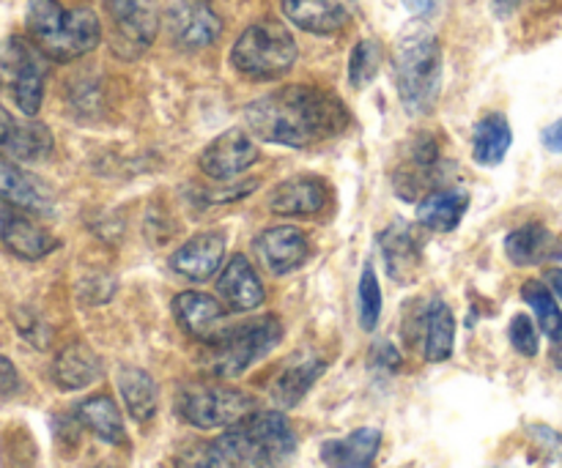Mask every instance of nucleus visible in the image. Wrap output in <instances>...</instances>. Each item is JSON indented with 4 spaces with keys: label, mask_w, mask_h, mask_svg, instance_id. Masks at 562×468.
<instances>
[{
    "label": "nucleus",
    "mask_w": 562,
    "mask_h": 468,
    "mask_svg": "<svg viewBox=\"0 0 562 468\" xmlns=\"http://www.w3.org/2000/svg\"><path fill=\"white\" fill-rule=\"evenodd\" d=\"M102 378V359L97 351L86 343H71L55 356L53 362V381L64 392H80Z\"/></svg>",
    "instance_id": "nucleus-23"
},
{
    "label": "nucleus",
    "mask_w": 562,
    "mask_h": 468,
    "mask_svg": "<svg viewBox=\"0 0 562 468\" xmlns=\"http://www.w3.org/2000/svg\"><path fill=\"white\" fill-rule=\"evenodd\" d=\"M245 124L263 142L307 148L338 137L349 126V110L322 88L285 85L247 104Z\"/></svg>",
    "instance_id": "nucleus-1"
},
{
    "label": "nucleus",
    "mask_w": 562,
    "mask_h": 468,
    "mask_svg": "<svg viewBox=\"0 0 562 468\" xmlns=\"http://www.w3.org/2000/svg\"><path fill=\"white\" fill-rule=\"evenodd\" d=\"M467 208H470V195L464 190H434L417 203V222L434 233H450L461 225Z\"/></svg>",
    "instance_id": "nucleus-26"
},
{
    "label": "nucleus",
    "mask_w": 562,
    "mask_h": 468,
    "mask_svg": "<svg viewBox=\"0 0 562 468\" xmlns=\"http://www.w3.org/2000/svg\"><path fill=\"white\" fill-rule=\"evenodd\" d=\"M5 217H9V208L0 203V233H3V225H5Z\"/></svg>",
    "instance_id": "nucleus-46"
},
{
    "label": "nucleus",
    "mask_w": 562,
    "mask_h": 468,
    "mask_svg": "<svg viewBox=\"0 0 562 468\" xmlns=\"http://www.w3.org/2000/svg\"><path fill=\"white\" fill-rule=\"evenodd\" d=\"M379 447H382L379 427H357L349 436L324 442L318 455L327 468H373Z\"/></svg>",
    "instance_id": "nucleus-21"
},
{
    "label": "nucleus",
    "mask_w": 562,
    "mask_h": 468,
    "mask_svg": "<svg viewBox=\"0 0 562 468\" xmlns=\"http://www.w3.org/2000/svg\"><path fill=\"white\" fill-rule=\"evenodd\" d=\"M261 159L256 142L245 129H228L214 137L198 157V168L212 181H231L247 173Z\"/></svg>",
    "instance_id": "nucleus-11"
},
{
    "label": "nucleus",
    "mask_w": 562,
    "mask_h": 468,
    "mask_svg": "<svg viewBox=\"0 0 562 468\" xmlns=\"http://www.w3.org/2000/svg\"><path fill=\"white\" fill-rule=\"evenodd\" d=\"M283 14L316 36L338 33L355 14V0H283Z\"/></svg>",
    "instance_id": "nucleus-20"
},
{
    "label": "nucleus",
    "mask_w": 562,
    "mask_h": 468,
    "mask_svg": "<svg viewBox=\"0 0 562 468\" xmlns=\"http://www.w3.org/2000/svg\"><path fill=\"white\" fill-rule=\"evenodd\" d=\"M217 296L231 312H252L263 305V283L245 255H234L217 277Z\"/></svg>",
    "instance_id": "nucleus-19"
},
{
    "label": "nucleus",
    "mask_w": 562,
    "mask_h": 468,
    "mask_svg": "<svg viewBox=\"0 0 562 468\" xmlns=\"http://www.w3.org/2000/svg\"><path fill=\"white\" fill-rule=\"evenodd\" d=\"M225 458L220 455L217 444H192L176 460V468H225Z\"/></svg>",
    "instance_id": "nucleus-36"
},
{
    "label": "nucleus",
    "mask_w": 562,
    "mask_h": 468,
    "mask_svg": "<svg viewBox=\"0 0 562 468\" xmlns=\"http://www.w3.org/2000/svg\"><path fill=\"white\" fill-rule=\"evenodd\" d=\"M327 370V362L316 354H296L280 367V373L274 376V381L269 384V398L274 400L280 411L296 409V406L305 400V395L311 392L313 384L322 378V373Z\"/></svg>",
    "instance_id": "nucleus-16"
},
{
    "label": "nucleus",
    "mask_w": 562,
    "mask_h": 468,
    "mask_svg": "<svg viewBox=\"0 0 562 468\" xmlns=\"http://www.w3.org/2000/svg\"><path fill=\"white\" fill-rule=\"evenodd\" d=\"M176 411L198 431H228L256 411V398L228 384L192 381L181 387Z\"/></svg>",
    "instance_id": "nucleus-7"
},
{
    "label": "nucleus",
    "mask_w": 562,
    "mask_h": 468,
    "mask_svg": "<svg viewBox=\"0 0 562 468\" xmlns=\"http://www.w3.org/2000/svg\"><path fill=\"white\" fill-rule=\"evenodd\" d=\"M406 9L415 16H428L439 5V0H404Z\"/></svg>",
    "instance_id": "nucleus-41"
},
{
    "label": "nucleus",
    "mask_w": 562,
    "mask_h": 468,
    "mask_svg": "<svg viewBox=\"0 0 562 468\" xmlns=\"http://www.w3.org/2000/svg\"><path fill=\"white\" fill-rule=\"evenodd\" d=\"M0 201L20 212L53 214L55 192L44 184V179L27 173L16 162L0 159Z\"/></svg>",
    "instance_id": "nucleus-14"
},
{
    "label": "nucleus",
    "mask_w": 562,
    "mask_h": 468,
    "mask_svg": "<svg viewBox=\"0 0 562 468\" xmlns=\"http://www.w3.org/2000/svg\"><path fill=\"white\" fill-rule=\"evenodd\" d=\"M173 316L181 323V329L203 345L217 343L225 334V329L231 327L223 301H217L209 294H201V290H184V294L176 296Z\"/></svg>",
    "instance_id": "nucleus-12"
},
{
    "label": "nucleus",
    "mask_w": 562,
    "mask_h": 468,
    "mask_svg": "<svg viewBox=\"0 0 562 468\" xmlns=\"http://www.w3.org/2000/svg\"><path fill=\"white\" fill-rule=\"evenodd\" d=\"M543 283L554 290V296H558L560 305H562V269H558V266L547 269V277H543Z\"/></svg>",
    "instance_id": "nucleus-43"
},
{
    "label": "nucleus",
    "mask_w": 562,
    "mask_h": 468,
    "mask_svg": "<svg viewBox=\"0 0 562 468\" xmlns=\"http://www.w3.org/2000/svg\"><path fill=\"white\" fill-rule=\"evenodd\" d=\"M395 88L409 115H428L442 91V47L434 31L423 22H412L395 44Z\"/></svg>",
    "instance_id": "nucleus-2"
},
{
    "label": "nucleus",
    "mask_w": 562,
    "mask_h": 468,
    "mask_svg": "<svg viewBox=\"0 0 562 468\" xmlns=\"http://www.w3.org/2000/svg\"><path fill=\"white\" fill-rule=\"evenodd\" d=\"M514 146V129L499 113L483 115L472 132V157L481 168H497Z\"/></svg>",
    "instance_id": "nucleus-29"
},
{
    "label": "nucleus",
    "mask_w": 562,
    "mask_h": 468,
    "mask_svg": "<svg viewBox=\"0 0 562 468\" xmlns=\"http://www.w3.org/2000/svg\"><path fill=\"white\" fill-rule=\"evenodd\" d=\"M521 299L530 305V310L536 312V321L541 327V332L547 334L552 343L562 340V305L554 296V290L549 288L543 279H527L521 285Z\"/></svg>",
    "instance_id": "nucleus-32"
},
{
    "label": "nucleus",
    "mask_w": 562,
    "mask_h": 468,
    "mask_svg": "<svg viewBox=\"0 0 562 468\" xmlns=\"http://www.w3.org/2000/svg\"><path fill=\"white\" fill-rule=\"evenodd\" d=\"M77 420L82 427L93 433L99 442L113 444V447H124L126 444V427L124 416H121L119 406L108 395H93V398L82 400L77 406Z\"/></svg>",
    "instance_id": "nucleus-28"
},
{
    "label": "nucleus",
    "mask_w": 562,
    "mask_h": 468,
    "mask_svg": "<svg viewBox=\"0 0 562 468\" xmlns=\"http://www.w3.org/2000/svg\"><path fill=\"white\" fill-rule=\"evenodd\" d=\"M283 340V323L274 316L250 318L225 329L223 338L209 345L206 370L214 378H236L267 359Z\"/></svg>",
    "instance_id": "nucleus-6"
},
{
    "label": "nucleus",
    "mask_w": 562,
    "mask_h": 468,
    "mask_svg": "<svg viewBox=\"0 0 562 468\" xmlns=\"http://www.w3.org/2000/svg\"><path fill=\"white\" fill-rule=\"evenodd\" d=\"M0 75H3L16 110L25 118H36L44 102V80H47V64H44L42 49L20 36L5 38L0 47Z\"/></svg>",
    "instance_id": "nucleus-8"
},
{
    "label": "nucleus",
    "mask_w": 562,
    "mask_h": 468,
    "mask_svg": "<svg viewBox=\"0 0 562 468\" xmlns=\"http://www.w3.org/2000/svg\"><path fill=\"white\" fill-rule=\"evenodd\" d=\"M256 250L263 266L272 274H278V277H283V274H291L305 266L307 236L300 228H294V225H274V228H267L258 236Z\"/></svg>",
    "instance_id": "nucleus-15"
},
{
    "label": "nucleus",
    "mask_w": 562,
    "mask_h": 468,
    "mask_svg": "<svg viewBox=\"0 0 562 468\" xmlns=\"http://www.w3.org/2000/svg\"><path fill=\"white\" fill-rule=\"evenodd\" d=\"M552 359H554V365H558V367H560V370H562V340H560V343H554V351H552Z\"/></svg>",
    "instance_id": "nucleus-45"
},
{
    "label": "nucleus",
    "mask_w": 562,
    "mask_h": 468,
    "mask_svg": "<svg viewBox=\"0 0 562 468\" xmlns=\"http://www.w3.org/2000/svg\"><path fill=\"white\" fill-rule=\"evenodd\" d=\"M104 5L113 20L115 42L124 58H135L151 47L159 31L157 0H104Z\"/></svg>",
    "instance_id": "nucleus-9"
},
{
    "label": "nucleus",
    "mask_w": 562,
    "mask_h": 468,
    "mask_svg": "<svg viewBox=\"0 0 562 468\" xmlns=\"http://www.w3.org/2000/svg\"><path fill=\"white\" fill-rule=\"evenodd\" d=\"M14 124H16V118H11L9 110L0 104V148L5 146V140H9L11 132H14Z\"/></svg>",
    "instance_id": "nucleus-42"
},
{
    "label": "nucleus",
    "mask_w": 562,
    "mask_h": 468,
    "mask_svg": "<svg viewBox=\"0 0 562 468\" xmlns=\"http://www.w3.org/2000/svg\"><path fill=\"white\" fill-rule=\"evenodd\" d=\"M505 255L516 266H541L547 261L562 258L560 241L549 233L547 225L527 222L505 236Z\"/></svg>",
    "instance_id": "nucleus-22"
},
{
    "label": "nucleus",
    "mask_w": 562,
    "mask_h": 468,
    "mask_svg": "<svg viewBox=\"0 0 562 468\" xmlns=\"http://www.w3.org/2000/svg\"><path fill=\"white\" fill-rule=\"evenodd\" d=\"M379 66H382V44L376 38H362V42H357L349 55V85L355 91H362L366 85H371L379 75Z\"/></svg>",
    "instance_id": "nucleus-33"
},
{
    "label": "nucleus",
    "mask_w": 562,
    "mask_h": 468,
    "mask_svg": "<svg viewBox=\"0 0 562 468\" xmlns=\"http://www.w3.org/2000/svg\"><path fill=\"white\" fill-rule=\"evenodd\" d=\"M16 392H20V373H16V367L5 356H0V395L11 398Z\"/></svg>",
    "instance_id": "nucleus-39"
},
{
    "label": "nucleus",
    "mask_w": 562,
    "mask_h": 468,
    "mask_svg": "<svg viewBox=\"0 0 562 468\" xmlns=\"http://www.w3.org/2000/svg\"><path fill=\"white\" fill-rule=\"evenodd\" d=\"M371 365L382 373H395L401 367V354L393 343H379L371 354Z\"/></svg>",
    "instance_id": "nucleus-38"
},
{
    "label": "nucleus",
    "mask_w": 562,
    "mask_h": 468,
    "mask_svg": "<svg viewBox=\"0 0 562 468\" xmlns=\"http://www.w3.org/2000/svg\"><path fill=\"white\" fill-rule=\"evenodd\" d=\"M16 327H20L22 338L31 340L36 349H44V345H47V340H49L47 327H44V323L38 321L33 312H20V316H16Z\"/></svg>",
    "instance_id": "nucleus-37"
},
{
    "label": "nucleus",
    "mask_w": 562,
    "mask_h": 468,
    "mask_svg": "<svg viewBox=\"0 0 562 468\" xmlns=\"http://www.w3.org/2000/svg\"><path fill=\"white\" fill-rule=\"evenodd\" d=\"M508 340L521 356H527V359L538 356V351H541V340H538L536 323H532V318L525 316V312H519V316L510 318Z\"/></svg>",
    "instance_id": "nucleus-35"
},
{
    "label": "nucleus",
    "mask_w": 562,
    "mask_h": 468,
    "mask_svg": "<svg viewBox=\"0 0 562 468\" xmlns=\"http://www.w3.org/2000/svg\"><path fill=\"white\" fill-rule=\"evenodd\" d=\"M119 395L121 400H124V409L126 414L132 416L135 422H148L154 420V414H157V406H159V389H157V381H154L151 376H148L146 370H140V367H119Z\"/></svg>",
    "instance_id": "nucleus-27"
},
{
    "label": "nucleus",
    "mask_w": 562,
    "mask_h": 468,
    "mask_svg": "<svg viewBox=\"0 0 562 468\" xmlns=\"http://www.w3.org/2000/svg\"><path fill=\"white\" fill-rule=\"evenodd\" d=\"M0 239H3L5 250L22 261H42L49 252L58 250V239L53 233H47L42 225L31 222L25 214L14 212H9V217H5Z\"/></svg>",
    "instance_id": "nucleus-25"
},
{
    "label": "nucleus",
    "mask_w": 562,
    "mask_h": 468,
    "mask_svg": "<svg viewBox=\"0 0 562 468\" xmlns=\"http://www.w3.org/2000/svg\"><path fill=\"white\" fill-rule=\"evenodd\" d=\"M492 5H494V14L497 16H508V14H514V9L519 5V0H492Z\"/></svg>",
    "instance_id": "nucleus-44"
},
{
    "label": "nucleus",
    "mask_w": 562,
    "mask_h": 468,
    "mask_svg": "<svg viewBox=\"0 0 562 468\" xmlns=\"http://www.w3.org/2000/svg\"><path fill=\"white\" fill-rule=\"evenodd\" d=\"M165 25L181 49H206L223 33V20L212 0H173L165 14Z\"/></svg>",
    "instance_id": "nucleus-10"
},
{
    "label": "nucleus",
    "mask_w": 562,
    "mask_h": 468,
    "mask_svg": "<svg viewBox=\"0 0 562 468\" xmlns=\"http://www.w3.org/2000/svg\"><path fill=\"white\" fill-rule=\"evenodd\" d=\"M225 236L198 233L179 247L170 258V269L190 283H206L214 274L223 272Z\"/></svg>",
    "instance_id": "nucleus-17"
},
{
    "label": "nucleus",
    "mask_w": 562,
    "mask_h": 468,
    "mask_svg": "<svg viewBox=\"0 0 562 468\" xmlns=\"http://www.w3.org/2000/svg\"><path fill=\"white\" fill-rule=\"evenodd\" d=\"M379 252H382L390 279H395V283H412L415 279L417 266H420V247H417V239L409 225H390L379 236Z\"/></svg>",
    "instance_id": "nucleus-24"
},
{
    "label": "nucleus",
    "mask_w": 562,
    "mask_h": 468,
    "mask_svg": "<svg viewBox=\"0 0 562 468\" xmlns=\"http://www.w3.org/2000/svg\"><path fill=\"white\" fill-rule=\"evenodd\" d=\"M434 173H439V146L434 137L420 135L409 146V153L404 157L401 168L395 170V192L404 201H420L423 192H434L431 181Z\"/></svg>",
    "instance_id": "nucleus-18"
},
{
    "label": "nucleus",
    "mask_w": 562,
    "mask_h": 468,
    "mask_svg": "<svg viewBox=\"0 0 562 468\" xmlns=\"http://www.w3.org/2000/svg\"><path fill=\"white\" fill-rule=\"evenodd\" d=\"M541 140H543V146H547V151L562 153V118L554 121V124H549L547 129H543Z\"/></svg>",
    "instance_id": "nucleus-40"
},
{
    "label": "nucleus",
    "mask_w": 562,
    "mask_h": 468,
    "mask_svg": "<svg viewBox=\"0 0 562 468\" xmlns=\"http://www.w3.org/2000/svg\"><path fill=\"white\" fill-rule=\"evenodd\" d=\"M453 310L442 299H434L426 307V321H423V356H426V362H448L453 356Z\"/></svg>",
    "instance_id": "nucleus-31"
},
{
    "label": "nucleus",
    "mask_w": 562,
    "mask_h": 468,
    "mask_svg": "<svg viewBox=\"0 0 562 468\" xmlns=\"http://www.w3.org/2000/svg\"><path fill=\"white\" fill-rule=\"evenodd\" d=\"M214 444L234 468H289L296 455V433L283 411H252Z\"/></svg>",
    "instance_id": "nucleus-3"
},
{
    "label": "nucleus",
    "mask_w": 562,
    "mask_h": 468,
    "mask_svg": "<svg viewBox=\"0 0 562 468\" xmlns=\"http://www.w3.org/2000/svg\"><path fill=\"white\" fill-rule=\"evenodd\" d=\"M267 206L278 217H316L327 208V186L316 175H294L269 192Z\"/></svg>",
    "instance_id": "nucleus-13"
},
{
    "label": "nucleus",
    "mask_w": 562,
    "mask_h": 468,
    "mask_svg": "<svg viewBox=\"0 0 562 468\" xmlns=\"http://www.w3.org/2000/svg\"><path fill=\"white\" fill-rule=\"evenodd\" d=\"M25 27L44 58L55 64L82 58L102 42V22L91 9H64L58 0H31Z\"/></svg>",
    "instance_id": "nucleus-4"
},
{
    "label": "nucleus",
    "mask_w": 562,
    "mask_h": 468,
    "mask_svg": "<svg viewBox=\"0 0 562 468\" xmlns=\"http://www.w3.org/2000/svg\"><path fill=\"white\" fill-rule=\"evenodd\" d=\"M49 153H53V132L36 118L16 121L14 132L0 148V157L5 162H42Z\"/></svg>",
    "instance_id": "nucleus-30"
},
{
    "label": "nucleus",
    "mask_w": 562,
    "mask_h": 468,
    "mask_svg": "<svg viewBox=\"0 0 562 468\" xmlns=\"http://www.w3.org/2000/svg\"><path fill=\"white\" fill-rule=\"evenodd\" d=\"M357 312H360L362 332H373L379 327V318H382V288H379V277L371 263H366V269L360 274Z\"/></svg>",
    "instance_id": "nucleus-34"
},
{
    "label": "nucleus",
    "mask_w": 562,
    "mask_h": 468,
    "mask_svg": "<svg viewBox=\"0 0 562 468\" xmlns=\"http://www.w3.org/2000/svg\"><path fill=\"white\" fill-rule=\"evenodd\" d=\"M294 36L278 20H261L247 27L231 49V64L247 80H278L296 64Z\"/></svg>",
    "instance_id": "nucleus-5"
}]
</instances>
